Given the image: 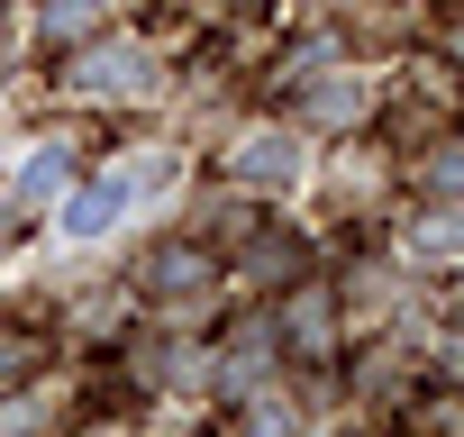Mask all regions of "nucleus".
<instances>
[{
  "instance_id": "obj_1",
  "label": "nucleus",
  "mask_w": 464,
  "mask_h": 437,
  "mask_svg": "<svg viewBox=\"0 0 464 437\" xmlns=\"http://www.w3.org/2000/svg\"><path fill=\"white\" fill-rule=\"evenodd\" d=\"M164 182H173V164H164V155H155V164H110V173H101V182L64 209V228H73V238H101L128 200H146V191H164Z\"/></svg>"
},
{
  "instance_id": "obj_2",
  "label": "nucleus",
  "mask_w": 464,
  "mask_h": 437,
  "mask_svg": "<svg viewBox=\"0 0 464 437\" xmlns=\"http://www.w3.org/2000/svg\"><path fill=\"white\" fill-rule=\"evenodd\" d=\"M55 182H64V146H46V155H37V164L10 182V228H28V218H37V200H46Z\"/></svg>"
},
{
  "instance_id": "obj_3",
  "label": "nucleus",
  "mask_w": 464,
  "mask_h": 437,
  "mask_svg": "<svg viewBox=\"0 0 464 437\" xmlns=\"http://www.w3.org/2000/svg\"><path fill=\"white\" fill-rule=\"evenodd\" d=\"M155 292H164V301H191V292H209V265H200L191 247H164V256H155Z\"/></svg>"
},
{
  "instance_id": "obj_4",
  "label": "nucleus",
  "mask_w": 464,
  "mask_h": 437,
  "mask_svg": "<svg viewBox=\"0 0 464 437\" xmlns=\"http://www.w3.org/2000/svg\"><path fill=\"white\" fill-rule=\"evenodd\" d=\"M82 83H92V92H119V83H146V64H137V46H128V55H119V46H101V55L82 64Z\"/></svg>"
},
{
  "instance_id": "obj_5",
  "label": "nucleus",
  "mask_w": 464,
  "mask_h": 437,
  "mask_svg": "<svg viewBox=\"0 0 464 437\" xmlns=\"http://www.w3.org/2000/svg\"><path fill=\"white\" fill-rule=\"evenodd\" d=\"M101 10H110V0H46V28L55 37H82V28H101Z\"/></svg>"
},
{
  "instance_id": "obj_6",
  "label": "nucleus",
  "mask_w": 464,
  "mask_h": 437,
  "mask_svg": "<svg viewBox=\"0 0 464 437\" xmlns=\"http://www.w3.org/2000/svg\"><path fill=\"white\" fill-rule=\"evenodd\" d=\"M246 173H256V182H292V146H283V137H274V146H256V155H246Z\"/></svg>"
},
{
  "instance_id": "obj_7",
  "label": "nucleus",
  "mask_w": 464,
  "mask_h": 437,
  "mask_svg": "<svg viewBox=\"0 0 464 437\" xmlns=\"http://www.w3.org/2000/svg\"><path fill=\"white\" fill-rule=\"evenodd\" d=\"M410 238H419V247H464V209H437L428 228H410Z\"/></svg>"
},
{
  "instance_id": "obj_8",
  "label": "nucleus",
  "mask_w": 464,
  "mask_h": 437,
  "mask_svg": "<svg viewBox=\"0 0 464 437\" xmlns=\"http://www.w3.org/2000/svg\"><path fill=\"white\" fill-rule=\"evenodd\" d=\"M28 355H37V337H19V328H10V337H0V383L28 374Z\"/></svg>"
},
{
  "instance_id": "obj_9",
  "label": "nucleus",
  "mask_w": 464,
  "mask_h": 437,
  "mask_svg": "<svg viewBox=\"0 0 464 437\" xmlns=\"http://www.w3.org/2000/svg\"><path fill=\"white\" fill-rule=\"evenodd\" d=\"M428 182H446V191H455V182H464V155H437V164H428Z\"/></svg>"
}]
</instances>
